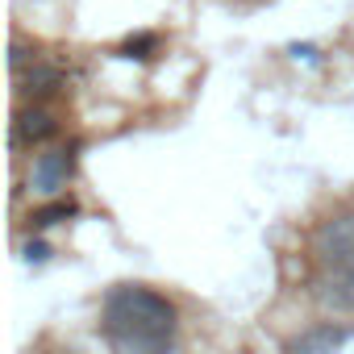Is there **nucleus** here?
Instances as JSON below:
<instances>
[{
    "label": "nucleus",
    "mask_w": 354,
    "mask_h": 354,
    "mask_svg": "<svg viewBox=\"0 0 354 354\" xmlns=\"http://www.w3.org/2000/svg\"><path fill=\"white\" fill-rule=\"evenodd\" d=\"M100 329L117 354H171L175 304L146 283H117L104 296Z\"/></svg>",
    "instance_id": "f257e3e1"
},
{
    "label": "nucleus",
    "mask_w": 354,
    "mask_h": 354,
    "mask_svg": "<svg viewBox=\"0 0 354 354\" xmlns=\"http://www.w3.org/2000/svg\"><path fill=\"white\" fill-rule=\"evenodd\" d=\"M313 254L325 271L354 267V213H337L317 225L313 234Z\"/></svg>",
    "instance_id": "f03ea898"
},
{
    "label": "nucleus",
    "mask_w": 354,
    "mask_h": 354,
    "mask_svg": "<svg viewBox=\"0 0 354 354\" xmlns=\"http://www.w3.org/2000/svg\"><path fill=\"white\" fill-rule=\"evenodd\" d=\"M71 150H42L34 154V167H30V188L42 192V196H59L71 180Z\"/></svg>",
    "instance_id": "7ed1b4c3"
},
{
    "label": "nucleus",
    "mask_w": 354,
    "mask_h": 354,
    "mask_svg": "<svg viewBox=\"0 0 354 354\" xmlns=\"http://www.w3.org/2000/svg\"><path fill=\"white\" fill-rule=\"evenodd\" d=\"M346 342H350V325H337V321H317V325L300 329V333L288 342V354H337Z\"/></svg>",
    "instance_id": "20e7f679"
},
{
    "label": "nucleus",
    "mask_w": 354,
    "mask_h": 354,
    "mask_svg": "<svg viewBox=\"0 0 354 354\" xmlns=\"http://www.w3.org/2000/svg\"><path fill=\"white\" fill-rule=\"evenodd\" d=\"M313 296L321 308L329 313H354V267H337V271H321L313 283Z\"/></svg>",
    "instance_id": "39448f33"
},
{
    "label": "nucleus",
    "mask_w": 354,
    "mask_h": 354,
    "mask_svg": "<svg viewBox=\"0 0 354 354\" xmlns=\"http://www.w3.org/2000/svg\"><path fill=\"white\" fill-rule=\"evenodd\" d=\"M55 129H59V125H55L50 113L26 109V113H17V121H13V142H17V146H38V142H46Z\"/></svg>",
    "instance_id": "423d86ee"
},
{
    "label": "nucleus",
    "mask_w": 354,
    "mask_h": 354,
    "mask_svg": "<svg viewBox=\"0 0 354 354\" xmlns=\"http://www.w3.org/2000/svg\"><path fill=\"white\" fill-rule=\"evenodd\" d=\"M59 71L55 67H46V63H34L30 71H17V92L21 96H46V92H55L59 88Z\"/></svg>",
    "instance_id": "0eeeda50"
},
{
    "label": "nucleus",
    "mask_w": 354,
    "mask_h": 354,
    "mask_svg": "<svg viewBox=\"0 0 354 354\" xmlns=\"http://www.w3.org/2000/svg\"><path fill=\"white\" fill-rule=\"evenodd\" d=\"M67 217H75V201H55V205L38 209L30 221H34V225H55V221H67Z\"/></svg>",
    "instance_id": "6e6552de"
}]
</instances>
